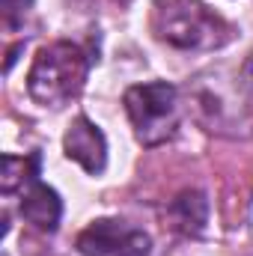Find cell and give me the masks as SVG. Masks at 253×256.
I'll return each instance as SVG.
<instances>
[{"mask_svg": "<svg viewBox=\"0 0 253 256\" xmlns=\"http://www.w3.org/2000/svg\"><path fill=\"white\" fill-rule=\"evenodd\" d=\"M152 33L179 51H212L232 39V27L196 0H155Z\"/></svg>", "mask_w": 253, "mask_h": 256, "instance_id": "6da1fadb", "label": "cell"}, {"mask_svg": "<svg viewBox=\"0 0 253 256\" xmlns=\"http://www.w3.org/2000/svg\"><path fill=\"white\" fill-rule=\"evenodd\" d=\"M90 74V57L80 45L51 42L39 48L27 74V92L42 108H63L80 96Z\"/></svg>", "mask_w": 253, "mask_h": 256, "instance_id": "7a4b0ae2", "label": "cell"}, {"mask_svg": "<svg viewBox=\"0 0 253 256\" xmlns=\"http://www.w3.org/2000/svg\"><path fill=\"white\" fill-rule=\"evenodd\" d=\"M126 114L143 146H161L179 126V92L173 84H137L126 92Z\"/></svg>", "mask_w": 253, "mask_h": 256, "instance_id": "3957f363", "label": "cell"}, {"mask_svg": "<svg viewBox=\"0 0 253 256\" xmlns=\"http://www.w3.org/2000/svg\"><path fill=\"white\" fill-rule=\"evenodd\" d=\"M78 254L84 256H149V236L116 218L92 220L78 236Z\"/></svg>", "mask_w": 253, "mask_h": 256, "instance_id": "277c9868", "label": "cell"}, {"mask_svg": "<svg viewBox=\"0 0 253 256\" xmlns=\"http://www.w3.org/2000/svg\"><path fill=\"white\" fill-rule=\"evenodd\" d=\"M63 149L66 155L74 161V164H80L86 173H102L104 170V164H108V143H104V134H102V128L96 126V122H90L86 116H78L68 131H66L63 137Z\"/></svg>", "mask_w": 253, "mask_h": 256, "instance_id": "5b68a950", "label": "cell"}, {"mask_svg": "<svg viewBox=\"0 0 253 256\" xmlns=\"http://www.w3.org/2000/svg\"><path fill=\"white\" fill-rule=\"evenodd\" d=\"M21 218L27 224H33L36 230H42V232H54L60 226V218H63L60 194L36 179L21 194Z\"/></svg>", "mask_w": 253, "mask_h": 256, "instance_id": "8992f818", "label": "cell"}, {"mask_svg": "<svg viewBox=\"0 0 253 256\" xmlns=\"http://www.w3.org/2000/svg\"><path fill=\"white\" fill-rule=\"evenodd\" d=\"M39 167H42V155L30 152V155H3V173H0V191L3 196L12 194H24L27 185H33L39 179Z\"/></svg>", "mask_w": 253, "mask_h": 256, "instance_id": "52a82bcc", "label": "cell"}, {"mask_svg": "<svg viewBox=\"0 0 253 256\" xmlns=\"http://www.w3.org/2000/svg\"><path fill=\"white\" fill-rule=\"evenodd\" d=\"M173 220L185 232H202V226H206V200H202V194L196 191L182 194L173 202Z\"/></svg>", "mask_w": 253, "mask_h": 256, "instance_id": "ba28073f", "label": "cell"}, {"mask_svg": "<svg viewBox=\"0 0 253 256\" xmlns=\"http://www.w3.org/2000/svg\"><path fill=\"white\" fill-rule=\"evenodd\" d=\"M33 6V0H3V24L15 30L24 21V12Z\"/></svg>", "mask_w": 253, "mask_h": 256, "instance_id": "9c48e42d", "label": "cell"}]
</instances>
